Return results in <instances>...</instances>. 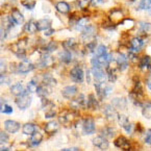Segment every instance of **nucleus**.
<instances>
[{
  "label": "nucleus",
  "instance_id": "obj_1",
  "mask_svg": "<svg viewBox=\"0 0 151 151\" xmlns=\"http://www.w3.org/2000/svg\"><path fill=\"white\" fill-rule=\"evenodd\" d=\"M111 62H113V54H103V55L96 56L91 60L92 67H103V66H109L111 64Z\"/></svg>",
  "mask_w": 151,
  "mask_h": 151
},
{
  "label": "nucleus",
  "instance_id": "obj_2",
  "mask_svg": "<svg viewBox=\"0 0 151 151\" xmlns=\"http://www.w3.org/2000/svg\"><path fill=\"white\" fill-rule=\"evenodd\" d=\"M92 75L97 83H105L107 74L103 71L102 67H92Z\"/></svg>",
  "mask_w": 151,
  "mask_h": 151
},
{
  "label": "nucleus",
  "instance_id": "obj_3",
  "mask_svg": "<svg viewBox=\"0 0 151 151\" xmlns=\"http://www.w3.org/2000/svg\"><path fill=\"white\" fill-rule=\"evenodd\" d=\"M30 103H31V97L28 95V92L21 96H18L17 99H16V104H17V106L21 111H24L27 107H29Z\"/></svg>",
  "mask_w": 151,
  "mask_h": 151
},
{
  "label": "nucleus",
  "instance_id": "obj_4",
  "mask_svg": "<svg viewBox=\"0 0 151 151\" xmlns=\"http://www.w3.org/2000/svg\"><path fill=\"white\" fill-rule=\"evenodd\" d=\"M81 127L83 134H92L95 132V122L92 118H86L82 121Z\"/></svg>",
  "mask_w": 151,
  "mask_h": 151
},
{
  "label": "nucleus",
  "instance_id": "obj_5",
  "mask_svg": "<svg viewBox=\"0 0 151 151\" xmlns=\"http://www.w3.org/2000/svg\"><path fill=\"white\" fill-rule=\"evenodd\" d=\"M83 76H85L83 75V71H82V69L79 66L73 67L71 71H70V77L72 78L73 81L77 82V83H81L83 81Z\"/></svg>",
  "mask_w": 151,
  "mask_h": 151
},
{
  "label": "nucleus",
  "instance_id": "obj_6",
  "mask_svg": "<svg viewBox=\"0 0 151 151\" xmlns=\"http://www.w3.org/2000/svg\"><path fill=\"white\" fill-rule=\"evenodd\" d=\"M103 114H104L105 118L109 121H115L116 119H118V115L116 111L115 107L111 104H105L103 107Z\"/></svg>",
  "mask_w": 151,
  "mask_h": 151
},
{
  "label": "nucleus",
  "instance_id": "obj_7",
  "mask_svg": "<svg viewBox=\"0 0 151 151\" xmlns=\"http://www.w3.org/2000/svg\"><path fill=\"white\" fill-rule=\"evenodd\" d=\"M33 69H35L33 64L26 60H24L22 63H20V64L17 66V72L20 74H26V73H28V72L32 71Z\"/></svg>",
  "mask_w": 151,
  "mask_h": 151
},
{
  "label": "nucleus",
  "instance_id": "obj_8",
  "mask_svg": "<svg viewBox=\"0 0 151 151\" xmlns=\"http://www.w3.org/2000/svg\"><path fill=\"white\" fill-rule=\"evenodd\" d=\"M95 32H96L95 27H94L93 25L88 24L87 26L81 30V39L85 41L92 40V39L95 37Z\"/></svg>",
  "mask_w": 151,
  "mask_h": 151
},
{
  "label": "nucleus",
  "instance_id": "obj_9",
  "mask_svg": "<svg viewBox=\"0 0 151 151\" xmlns=\"http://www.w3.org/2000/svg\"><path fill=\"white\" fill-rule=\"evenodd\" d=\"M123 18H124V15H123V12L121 11L120 9H114L113 11H111V13H109V20H111L114 24L122 22Z\"/></svg>",
  "mask_w": 151,
  "mask_h": 151
},
{
  "label": "nucleus",
  "instance_id": "obj_10",
  "mask_svg": "<svg viewBox=\"0 0 151 151\" xmlns=\"http://www.w3.org/2000/svg\"><path fill=\"white\" fill-rule=\"evenodd\" d=\"M93 145L95 147H98L99 149H102V150H106V149L109 148V146L106 138H105V137H103V136L96 137V138L93 140Z\"/></svg>",
  "mask_w": 151,
  "mask_h": 151
},
{
  "label": "nucleus",
  "instance_id": "obj_11",
  "mask_svg": "<svg viewBox=\"0 0 151 151\" xmlns=\"http://www.w3.org/2000/svg\"><path fill=\"white\" fill-rule=\"evenodd\" d=\"M114 144H115L116 147L123 149V150H129V149H130V143H129V141L123 136L118 137V138L115 140Z\"/></svg>",
  "mask_w": 151,
  "mask_h": 151
},
{
  "label": "nucleus",
  "instance_id": "obj_12",
  "mask_svg": "<svg viewBox=\"0 0 151 151\" xmlns=\"http://www.w3.org/2000/svg\"><path fill=\"white\" fill-rule=\"evenodd\" d=\"M4 129L7 132L16 133L20 129V124L14 120H5L4 121Z\"/></svg>",
  "mask_w": 151,
  "mask_h": 151
},
{
  "label": "nucleus",
  "instance_id": "obj_13",
  "mask_svg": "<svg viewBox=\"0 0 151 151\" xmlns=\"http://www.w3.org/2000/svg\"><path fill=\"white\" fill-rule=\"evenodd\" d=\"M76 94H77V88L75 86H67L62 91V95L65 99H72Z\"/></svg>",
  "mask_w": 151,
  "mask_h": 151
},
{
  "label": "nucleus",
  "instance_id": "obj_14",
  "mask_svg": "<svg viewBox=\"0 0 151 151\" xmlns=\"http://www.w3.org/2000/svg\"><path fill=\"white\" fill-rule=\"evenodd\" d=\"M27 92H28V91H26V90H25V88L23 87V85H22V83H20V82H18V83H15V85L12 86V88H11V93L13 94L14 96H16V97L23 95V94L27 93Z\"/></svg>",
  "mask_w": 151,
  "mask_h": 151
},
{
  "label": "nucleus",
  "instance_id": "obj_15",
  "mask_svg": "<svg viewBox=\"0 0 151 151\" xmlns=\"http://www.w3.org/2000/svg\"><path fill=\"white\" fill-rule=\"evenodd\" d=\"M58 128H60V124L58 122H55V121H50V122L46 123V125L44 126L45 132L48 133V134L55 133L58 130Z\"/></svg>",
  "mask_w": 151,
  "mask_h": 151
},
{
  "label": "nucleus",
  "instance_id": "obj_16",
  "mask_svg": "<svg viewBox=\"0 0 151 151\" xmlns=\"http://www.w3.org/2000/svg\"><path fill=\"white\" fill-rule=\"evenodd\" d=\"M144 45V41L140 38H133L131 39L130 41V47H131V51H134V52H138L141 50V48L143 47Z\"/></svg>",
  "mask_w": 151,
  "mask_h": 151
},
{
  "label": "nucleus",
  "instance_id": "obj_17",
  "mask_svg": "<svg viewBox=\"0 0 151 151\" xmlns=\"http://www.w3.org/2000/svg\"><path fill=\"white\" fill-rule=\"evenodd\" d=\"M111 105L116 109H125L127 105V100L125 98L121 97V98H114L111 100Z\"/></svg>",
  "mask_w": 151,
  "mask_h": 151
},
{
  "label": "nucleus",
  "instance_id": "obj_18",
  "mask_svg": "<svg viewBox=\"0 0 151 151\" xmlns=\"http://www.w3.org/2000/svg\"><path fill=\"white\" fill-rule=\"evenodd\" d=\"M11 17L13 18V20L15 21L16 24H23L24 23V16L22 15V13H21L19 9H15L12 11V14H11Z\"/></svg>",
  "mask_w": 151,
  "mask_h": 151
},
{
  "label": "nucleus",
  "instance_id": "obj_19",
  "mask_svg": "<svg viewBox=\"0 0 151 151\" xmlns=\"http://www.w3.org/2000/svg\"><path fill=\"white\" fill-rule=\"evenodd\" d=\"M37 27H38L39 31H45L48 28H50L51 26V20L45 18V19H41V20L37 21Z\"/></svg>",
  "mask_w": 151,
  "mask_h": 151
},
{
  "label": "nucleus",
  "instance_id": "obj_20",
  "mask_svg": "<svg viewBox=\"0 0 151 151\" xmlns=\"http://www.w3.org/2000/svg\"><path fill=\"white\" fill-rule=\"evenodd\" d=\"M53 58H51L50 55H48V54H43L42 58H41L40 60V63H39V66H40V68H47V67H50L52 64H53Z\"/></svg>",
  "mask_w": 151,
  "mask_h": 151
},
{
  "label": "nucleus",
  "instance_id": "obj_21",
  "mask_svg": "<svg viewBox=\"0 0 151 151\" xmlns=\"http://www.w3.org/2000/svg\"><path fill=\"white\" fill-rule=\"evenodd\" d=\"M99 107V103H98L97 99L95 98L94 94H90L88 97V102H87V109H92V111H96Z\"/></svg>",
  "mask_w": 151,
  "mask_h": 151
},
{
  "label": "nucleus",
  "instance_id": "obj_22",
  "mask_svg": "<svg viewBox=\"0 0 151 151\" xmlns=\"http://www.w3.org/2000/svg\"><path fill=\"white\" fill-rule=\"evenodd\" d=\"M117 65H118V69L120 71H124L127 68V58L122 53L118 54L117 58Z\"/></svg>",
  "mask_w": 151,
  "mask_h": 151
},
{
  "label": "nucleus",
  "instance_id": "obj_23",
  "mask_svg": "<svg viewBox=\"0 0 151 151\" xmlns=\"http://www.w3.org/2000/svg\"><path fill=\"white\" fill-rule=\"evenodd\" d=\"M42 141H43V134L41 132H39V131H36L33 134H31L29 143H30V146L36 147V146H38Z\"/></svg>",
  "mask_w": 151,
  "mask_h": 151
},
{
  "label": "nucleus",
  "instance_id": "obj_24",
  "mask_svg": "<svg viewBox=\"0 0 151 151\" xmlns=\"http://www.w3.org/2000/svg\"><path fill=\"white\" fill-rule=\"evenodd\" d=\"M139 67L140 69H151V58L148 55H144L139 62Z\"/></svg>",
  "mask_w": 151,
  "mask_h": 151
},
{
  "label": "nucleus",
  "instance_id": "obj_25",
  "mask_svg": "<svg viewBox=\"0 0 151 151\" xmlns=\"http://www.w3.org/2000/svg\"><path fill=\"white\" fill-rule=\"evenodd\" d=\"M23 30H24V32L32 35V33H35L37 30H38L37 23L33 22V21H28V22H27L26 24L24 25V27H23Z\"/></svg>",
  "mask_w": 151,
  "mask_h": 151
},
{
  "label": "nucleus",
  "instance_id": "obj_26",
  "mask_svg": "<svg viewBox=\"0 0 151 151\" xmlns=\"http://www.w3.org/2000/svg\"><path fill=\"white\" fill-rule=\"evenodd\" d=\"M22 131L24 134L31 136V134H33V133L37 131V127H36V125L32 124V123H26V124L23 125Z\"/></svg>",
  "mask_w": 151,
  "mask_h": 151
},
{
  "label": "nucleus",
  "instance_id": "obj_27",
  "mask_svg": "<svg viewBox=\"0 0 151 151\" xmlns=\"http://www.w3.org/2000/svg\"><path fill=\"white\" fill-rule=\"evenodd\" d=\"M58 56H60V60H62L63 63H65V64H69L72 60L71 52H70L69 50H67V49H65L64 51L60 52V53L58 54Z\"/></svg>",
  "mask_w": 151,
  "mask_h": 151
},
{
  "label": "nucleus",
  "instance_id": "obj_28",
  "mask_svg": "<svg viewBox=\"0 0 151 151\" xmlns=\"http://www.w3.org/2000/svg\"><path fill=\"white\" fill-rule=\"evenodd\" d=\"M55 9L60 14H68L70 12V5L65 1H60V2L56 3Z\"/></svg>",
  "mask_w": 151,
  "mask_h": 151
},
{
  "label": "nucleus",
  "instance_id": "obj_29",
  "mask_svg": "<svg viewBox=\"0 0 151 151\" xmlns=\"http://www.w3.org/2000/svg\"><path fill=\"white\" fill-rule=\"evenodd\" d=\"M43 83L49 86V87H53V86L56 85V79L53 78V76L50 75L49 73H46L43 75Z\"/></svg>",
  "mask_w": 151,
  "mask_h": 151
},
{
  "label": "nucleus",
  "instance_id": "obj_30",
  "mask_svg": "<svg viewBox=\"0 0 151 151\" xmlns=\"http://www.w3.org/2000/svg\"><path fill=\"white\" fill-rule=\"evenodd\" d=\"M49 93H50V87L49 86H46L44 83L42 86H39L38 91H37L38 96H40V97H46L47 95H49Z\"/></svg>",
  "mask_w": 151,
  "mask_h": 151
},
{
  "label": "nucleus",
  "instance_id": "obj_31",
  "mask_svg": "<svg viewBox=\"0 0 151 151\" xmlns=\"http://www.w3.org/2000/svg\"><path fill=\"white\" fill-rule=\"evenodd\" d=\"M102 136L105 137L106 139H111L115 137L116 134V129L114 127H104V128L101 130Z\"/></svg>",
  "mask_w": 151,
  "mask_h": 151
},
{
  "label": "nucleus",
  "instance_id": "obj_32",
  "mask_svg": "<svg viewBox=\"0 0 151 151\" xmlns=\"http://www.w3.org/2000/svg\"><path fill=\"white\" fill-rule=\"evenodd\" d=\"M88 21H89V19L86 17H80L75 24V29L76 30H82L88 25Z\"/></svg>",
  "mask_w": 151,
  "mask_h": 151
},
{
  "label": "nucleus",
  "instance_id": "obj_33",
  "mask_svg": "<svg viewBox=\"0 0 151 151\" xmlns=\"http://www.w3.org/2000/svg\"><path fill=\"white\" fill-rule=\"evenodd\" d=\"M76 45H77V43H76L75 39H73V38L67 39L66 41L63 42V47H64L65 49H67V50H69V49H73Z\"/></svg>",
  "mask_w": 151,
  "mask_h": 151
},
{
  "label": "nucleus",
  "instance_id": "obj_34",
  "mask_svg": "<svg viewBox=\"0 0 151 151\" xmlns=\"http://www.w3.org/2000/svg\"><path fill=\"white\" fill-rule=\"evenodd\" d=\"M106 74H107V78L111 82H114L116 79H117V74H116V70L115 68L111 66H107L106 69Z\"/></svg>",
  "mask_w": 151,
  "mask_h": 151
},
{
  "label": "nucleus",
  "instance_id": "obj_35",
  "mask_svg": "<svg viewBox=\"0 0 151 151\" xmlns=\"http://www.w3.org/2000/svg\"><path fill=\"white\" fill-rule=\"evenodd\" d=\"M132 93H134L137 96H142L144 94V89H143V86L141 83V81H137L134 82V87H133Z\"/></svg>",
  "mask_w": 151,
  "mask_h": 151
},
{
  "label": "nucleus",
  "instance_id": "obj_36",
  "mask_svg": "<svg viewBox=\"0 0 151 151\" xmlns=\"http://www.w3.org/2000/svg\"><path fill=\"white\" fill-rule=\"evenodd\" d=\"M142 114L144 116L145 118L147 119H151V103H145L143 105V109H142Z\"/></svg>",
  "mask_w": 151,
  "mask_h": 151
},
{
  "label": "nucleus",
  "instance_id": "obj_37",
  "mask_svg": "<svg viewBox=\"0 0 151 151\" xmlns=\"http://www.w3.org/2000/svg\"><path fill=\"white\" fill-rule=\"evenodd\" d=\"M140 32L143 35H149L151 33V24L150 23H140Z\"/></svg>",
  "mask_w": 151,
  "mask_h": 151
},
{
  "label": "nucleus",
  "instance_id": "obj_38",
  "mask_svg": "<svg viewBox=\"0 0 151 151\" xmlns=\"http://www.w3.org/2000/svg\"><path fill=\"white\" fill-rule=\"evenodd\" d=\"M56 48H58V45H56L55 42H49L47 45H45L44 47H43V50L45 51V53H49V52H52L54 51V50H56Z\"/></svg>",
  "mask_w": 151,
  "mask_h": 151
},
{
  "label": "nucleus",
  "instance_id": "obj_39",
  "mask_svg": "<svg viewBox=\"0 0 151 151\" xmlns=\"http://www.w3.org/2000/svg\"><path fill=\"white\" fill-rule=\"evenodd\" d=\"M21 3H22V5L25 7V9H35V6H36V4H37V1L36 0H23Z\"/></svg>",
  "mask_w": 151,
  "mask_h": 151
},
{
  "label": "nucleus",
  "instance_id": "obj_40",
  "mask_svg": "<svg viewBox=\"0 0 151 151\" xmlns=\"http://www.w3.org/2000/svg\"><path fill=\"white\" fill-rule=\"evenodd\" d=\"M118 122H119V124H120V126L123 127V128H124L126 125L129 124L128 118H127V116H125V115H119L118 116Z\"/></svg>",
  "mask_w": 151,
  "mask_h": 151
},
{
  "label": "nucleus",
  "instance_id": "obj_41",
  "mask_svg": "<svg viewBox=\"0 0 151 151\" xmlns=\"http://www.w3.org/2000/svg\"><path fill=\"white\" fill-rule=\"evenodd\" d=\"M139 9L148 11L151 9V0H141L140 4H139Z\"/></svg>",
  "mask_w": 151,
  "mask_h": 151
},
{
  "label": "nucleus",
  "instance_id": "obj_42",
  "mask_svg": "<svg viewBox=\"0 0 151 151\" xmlns=\"http://www.w3.org/2000/svg\"><path fill=\"white\" fill-rule=\"evenodd\" d=\"M38 83H37L35 80H31V81L28 82V85H27V91L29 92V93H35V92L38 91Z\"/></svg>",
  "mask_w": 151,
  "mask_h": 151
},
{
  "label": "nucleus",
  "instance_id": "obj_43",
  "mask_svg": "<svg viewBox=\"0 0 151 151\" xmlns=\"http://www.w3.org/2000/svg\"><path fill=\"white\" fill-rule=\"evenodd\" d=\"M96 54H97V56L106 54V47H105L103 44L98 45V47L96 48Z\"/></svg>",
  "mask_w": 151,
  "mask_h": 151
},
{
  "label": "nucleus",
  "instance_id": "obj_44",
  "mask_svg": "<svg viewBox=\"0 0 151 151\" xmlns=\"http://www.w3.org/2000/svg\"><path fill=\"white\" fill-rule=\"evenodd\" d=\"M13 113V107L9 104H1V114H12Z\"/></svg>",
  "mask_w": 151,
  "mask_h": 151
},
{
  "label": "nucleus",
  "instance_id": "obj_45",
  "mask_svg": "<svg viewBox=\"0 0 151 151\" xmlns=\"http://www.w3.org/2000/svg\"><path fill=\"white\" fill-rule=\"evenodd\" d=\"M95 47H96V41H92L91 43L87 44L86 50H87L88 52H90V53H92V52H95Z\"/></svg>",
  "mask_w": 151,
  "mask_h": 151
},
{
  "label": "nucleus",
  "instance_id": "obj_46",
  "mask_svg": "<svg viewBox=\"0 0 151 151\" xmlns=\"http://www.w3.org/2000/svg\"><path fill=\"white\" fill-rule=\"evenodd\" d=\"M91 2V0H77V4L80 9H85L86 7L89 5V3Z\"/></svg>",
  "mask_w": 151,
  "mask_h": 151
},
{
  "label": "nucleus",
  "instance_id": "obj_47",
  "mask_svg": "<svg viewBox=\"0 0 151 151\" xmlns=\"http://www.w3.org/2000/svg\"><path fill=\"white\" fill-rule=\"evenodd\" d=\"M0 141H1V143H6L7 141H9V136L6 134V132H4V131H1L0 132Z\"/></svg>",
  "mask_w": 151,
  "mask_h": 151
},
{
  "label": "nucleus",
  "instance_id": "obj_48",
  "mask_svg": "<svg viewBox=\"0 0 151 151\" xmlns=\"http://www.w3.org/2000/svg\"><path fill=\"white\" fill-rule=\"evenodd\" d=\"M53 117H55V111H53V109H50L48 111H46V114H45V118H47V119L53 118Z\"/></svg>",
  "mask_w": 151,
  "mask_h": 151
},
{
  "label": "nucleus",
  "instance_id": "obj_49",
  "mask_svg": "<svg viewBox=\"0 0 151 151\" xmlns=\"http://www.w3.org/2000/svg\"><path fill=\"white\" fill-rule=\"evenodd\" d=\"M145 143L147 144H151V129H148L145 136Z\"/></svg>",
  "mask_w": 151,
  "mask_h": 151
},
{
  "label": "nucleus",
  "instance_id": "obj_50",
  "mask_svg": "<svg viewBox=\"0 0 151 151\" xmlns=\"http://www.w3.org/2000/svg\"><path fill=\"white\" fill-rule=\"evenodd\" d=\"M11 81V79H9V77H6V76L4 75V73H1V83H9V82Z\"/></svg>",
  "mask_w": 151,
  "mask_h": 151
},
{
  "label": "nucleus",
  "instance_id": "obj_51",
  "mask_svg": "<svg viewBox=\"0 0 151 151\" xmlns=\"http://www.w3.org/2000/svg\"><path fill=\"white\" fill-rule=\"evenodd\" d=\"M45 36L46 37H50V36H52L54 33V29H52V28H48L47 30H45Z\"/></svg>",
  "mask_w": 151,
  "mask_h": 151
},
{
  "label": "nucleus",
  "instance_id": "obj_52",
  "mask_svg": "<svg viewBox=\"0 0 151 151\" xmlns=\"http://www.w3.org/2000/svg\"><path fill=\"white\" fill-rule=\"evenodd\" d=\"M132 127H133V125L131 124V123H129L128 125H126V126L124 127V129L126 130V132H127V133H131V130H132Z\"/></svg>",
  "mask_w": 151,
  "mask_h": 151
},
{
  "label": "nucleus",
  "instance_id": "obj_53",
  "mask_svg": "<svg viewBox=\"0 0 151 151\" xmlns=\"http://www.w3.org/2000/svg\"><path fill=\"white\" fill-rule=\"evenodd\" d=\"M103 3V0H91V4L92 5H98Z\"/></svg>",
  "mask_w": 151,
  "mask_h": 151
},
{
  "label": "nucleus",
  "instance_id": "obj_54",
  "mask_svg": "<svg viewBox=\"0 0 151 151\" xmlns=\"http://www.w3.org/2000/svg\"><path fill=\"white\" fill-rule=\"evenodd\" d=\"M63 151H77L79 150V149L77 148V147H70V148H64L62 149Z\"/></svg>",
  "mask_w": 151,
  "mask_h": 151
},
{
  "label": "nucleus",
  "instance_id": "obj_55",
  "mask_svg": "<svg viewBox=\"0 0 151 151\" xmlns=\"http://www.w3.org/2000/svg\"><path fill=\"white\" fill-rule=\"evenodd\" d=\"M1 151H9V150H12V148H9V147H4V146H1V149H0Z\"/></svg>",
  "mask_w": 151,
  "mask_h": 151
},
{
  "label": "nucleus",
  "instance_id": "obj_56",
  "mask_svg": "<svg viewBox=\"0 0 151 151\" xmlns=\"http://www.w3.org/2000/svg\"><path fill=\"white\" fill-rule=\"evenodd\" d=\"M87 81H88V83L91 82V80H90V71H88V70H87Z\"/></svg>",
  "mask_w": 151,
  "mask_h": 151
},
{
  "label": "nucleus",
  "instance_id": "obj_57",
  "mask_svg": "<svg viewBox=\"0 0 151 151\" xmlns=\"http://www.w3.org/2000/svg\"><path fill=\"white\" fill-rule=\"evenodd\" d=\"M150 74H151V69H150Z\"/></svg>",
  "mask_w": 151,
  "mask_h": 151
}]
</instances>
